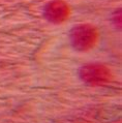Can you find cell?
I'll return each instance as SVG.
<instances>
[{"instance_id": "obj_1", "label": "cell", "mask_w": 122, "mask_h": 123, "mask_svg": "<svg viewBox=\"0 0 122 123\" xmlns=\"http://www.w3.org/2000/svg\"><path fill=\"white\" fill-rule=\"evenodd\" d=\"M70 43L73 47L78 51L90 50L97 40V31L94 27L85 24L79 25L70 31Z\"/></svg>"}, {"instance_id": "obj_2", "label": "cell", "mask_w": 122, "mask_h": 123, "mask_svg": "<svg viewBox=\"0 0 122 123\" xmlns=\"http://www.w3.org/2000/svg\"><path fill=\"white\" fill-rule=\"evenodd\" d=\"M79 74L82 81L93 86L106 84L111 79L109 68L98 63H90L83 65Z\"/></svg>"}, {"instance_id": "obj_3", "label": "cell", "mask_w": 122, "mask_h": 123, "mask_svg": "<svg viewBox=\"0 0 122 123\" xmlns=\"http://www.w3.org/2000/svg\"><path fill=\"white\" fill-rule=\"evenodd\" d=\"M69 8L65 2L61 0H55L49 3L45 8V17L52 23L59 24L68 18Z\"/></svg>"}]
</instances>
